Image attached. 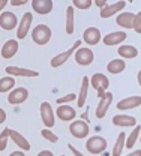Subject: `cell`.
<instances>
[{
  "instance_id": "cell-41",
  "label": "cell",
  "mask_w": 141,
  "mask_h": 156,
  "mask_svg": "<svg viewBox=\"0 0 141 156\" xmlns=\"http://www.w3.org/2000/svg\"><path fill=\"white\" fill-rule=\"evenodd\" d=\"M96 90H98V98H99V99L105 96V90H104V89H101V87H99V89H96Z\"/></svg>"
},
{
  "instance_id": "cell-29",
  "label": "cell",
  "mask_w": 141,
  "mask_h": 156,
  "mask_svg": "<svg viewBox=\"0 0 141 156\" xmlns=\"http://www.w3.org/2000/svg\"><path fill=\"white\" fill-rule=\"evenodd\" d=\"M125 140H126L125 132H120L117 141H116V144H114V147H113V156H120L122 155V152H123V149H125Z\"/></svg>"
},
{
  "instance_id": "cell-4",
  "label": "cell",
  "mask_w": 141,
  "mask_h": 156,
  "mask_svg": "<svg viewBox=\"0 0 141 156\" xmlns=\"http://www.w3.org/2000/svg\"><path fill=\"white\" fill-rule=\"evenodd\" d=\"M80 47H81V41H75V42H74V45H72L69 50H66V51H63V53H60V54H57V56H54V57L51 58V66H53V68L63 66V65H65V62L71 57V54H74V53H75V50H77V48H80Z\"/></svg>"
},
{
  "instance_id": "cell-39",
  "label": "cell",
  "mask_w": 141,
  "mask_h": 156,
  "mask_svg": "<svg viewBox=\"0 0 141 156\" xmlns=\"http://www.w3.org/2000/svg\"><path fill=\"white\" fill-rule=\"evenodd\" d=\"M38 156H54L53 155V152H50V150H42L38 153Z\"/></svg>"
},
{
  "instance_id": "cell-36",
  "label": "cell",
  "mask_w": 141,
  "mask_h": 156,
  "mask_svg": "<svg viewBox=\"0 0 141 156\" xmlns=\"http://www.w3.org/2000/svg\"><path fill=\"white\" fill-rule=\"evenodd\" d=\"M69 149L72 150V153H74V156H84V155H83V153L80 152V150H77V149H75V147H74L72 144H69Z\"/></svg>"
},
{
  "instance_id": "cell-30",
  "label": "cell",
  "mask_w": 141,
  "mask_h": 156,
  "mask_svg": "<svg viewBox=\"0 0 141 156\" xmlns=\"http://www.w3.org/2000/svg\"><path fill=\"white\" fill-rule=\"evenodd\" d=\"M8 140H9V129L5 128L2 132H0V152H3L8 146Z\"/></svg>"
},
{
  "instance_id": "cell-1",
  "label": "cell",
  "mask_w": 141,
  "mask_h": 156,
  "mask_svg": "<svg viewBox=\"0 0 141 156\" xmlns=\"http://www.w3.org/2000/svg\"><path fill=\"white\" fill-rule=\"evenodd\" d=\"M32 39L38 44V45H45L50 42L51 39V29L47 24H38L33 30H32Z\"/></svg>"
},
{
  "instance_id": "cell-9",
  "label": "cell",
  "mask_w": 141,
  "mask_h": 156,
  "mask_svg": "<svg viewBox=\"0 0 141 156\" xmlns=\"http://www.w3.org/2000/svg\"><path fill=\"white\" fill-rule=\"evenodd\" d=\"M27 98H29V90L24 89V87H17V89H14V90L9 92V95H8V102L12 104V105H18V104L26 102Z\"/></svg>"
},
{
  "instance_id": "cell-6",
  "label": "cell",
  "mask_w": 141,
  "mask_h": 156,
  "mask_svg": "<svg viewBox=\"0 0 141 156\" xmlns=\"http://www.w3.org/2000/svg\"><path fill=\"white\" fill-rule=\"evenodd\" d=\"M17 26H18V18L14 12L11 11L0 12V27L3 30H14Z\"/></svg>"
},
{
  "instance_id": "cell-16",
  "label": "cell",
  "mask_w": 141,
  "mask_h": 156,
  "mask_svg": "<svg viewBox=\"0 0 141 156\" xmlns=\"http://www.w3.org/2000/svg\"><path fill=\"white\" fill-rule=\"evenodd\" d=\"M113 125L114 126H120V128H129V126H135L137 125V119L128 114H117L113 117Z\"/></svg>"
},
{
  "instance_id": "cell-2",
  "label": "cell",
  "mask_w": 141,
  "mask_h": 156,
  "mask_svg": "<svg viewBox=\"0 0 141 156\" xmlns=\"http://www.w3.org/2000/svg\"><path fill=\"white\" fill-rule=\"evenodd\" d=\"M86 149L89 150V153H93V155H99L102 152H105L107 149V140L104 136H92L87 140L86 143Z\"/></svg>"
},
{
  "instance_id": "cell-43",
  "label": "cell",
  "mask_w": 141,
  "mask_h": 156,
  "mask_svg": "<svg viewBox=\"0 0 141 156\" xmlns=\"http://www.w3.org/2000/svg\"><path fill=\"white\" fill-rule=\"evenodd\" d=\"M126 156H141V150H135V152H132V153H129Z\"/></svg>"
},
{
  "instance_id": "cell-22",
  "label": "cell",
  "mask_w": 141,
  "mask_h": 156,
  "mask_svg": "<svg viewBox=\"0 0 141 156\" xmlns=\"http://www.w3.org/2000/svg\"><path fill=\"white\" fill-rule=\"evenodd\" d=\"M134 17H135V14H132V12H122V14L117 15L116 23H117L120 27H123V29H132Z\"/></svg>"
},
{
  "instance_id": "cell-33",
  "label": "cell",
  "mask_w": 141,
  "mask_h": 156,
  "mask_svg": "<svg viewBox=\"0 0 141 156\" xmlns=\"http://www.w3.org/2000/svg\"><path fill=\"white\" fill-rule=\"evenodd\" d=\"M132 29H134L137 33H141V12H137V15L134 17V21H132Z\"/></svg>"
},
{
  "instance_id": "cell-14",
  "label": "cell",
  "mask_w": 141,
  "mask_h": 156,
  "mask_svg": "<svg viewBox=\"0 0 141 156\" xmlns=\"http://www.w3.org/2000/svg\"><path fill=\"white\" fill-rule=\"evenodd\" d=\"M83 41L89 45H96L101 41V32L96 27H87L83 33Z\"/></svg>"
},
{
  "instance_id": "cell-42",
  "label": "cell",
  "mask_w": 141,
  "mask_h": 156,
  "mask_svg": "<svg viewBox=\"0 0 141 156\" xmlns=\"http://www.w3.org/2000/svg\"><path fill=\"white\" fill-rule=\"evenodd\" d=\"M9 156H26L24 155V152H21V150H17V152H12Z\"/></svg>"
},
{
  "instance_id": "cell-15",
  "label": "cell",
  "mask_w": 141,
  "mask_h": 156,
  "mask_svg": "<svg viewBox=\"0 0 141 156\" xmlns=\"http://www.w3.org/2000/svg\"><path fill=\"white\" fill-rule=\"evenodd\" d=\"M141 105V96L137 95V96H129V98H125L122 99L120 102H117V108L119 110H132V108H137Z\"/></svg>"
},
{
  "instance_id": "cell-25",
  "label": "cell",
  "mask_w": 141,
  "mask_h": 156,
  "mask_svg": "<svg viewBox=\"0 0 141 156\" xmlns=\"http://www.w3.org/2000/svg\"><path fill=\"white\" fill-rule=\"evenodd\" d=\"M140 132H141V126L140 125H135L134 129H132V132L126 136V140H125V146H126L128 149H132V147L135 146V143H137L138 138H140Z\"/></svg>"
},
{
  "instance_id": "cell-34",
  "label": "cell",
  "mask_w": 141,
  "mask_h": 156,
  "mask_svg": "<svg viewBox=\"0 0 141 156\" xmlns=\"http://www.w3.org/2000/svg\"><path fill=\"white\" fill-rule=\"evenodd\" d=\"M75 99H77V95H75V93H68L66 96L59 98L56 102H57L59 105H62V104H66V102H72V101H75Z\"/></svg>"
},
{
  "instance_id": "cell-5",
  "label": "cell",
  "mask_w": 141,
  "mask_h": 156,
  "mask_svg": "<svg viewBox=\"0 0 141 156\" xmlns=\"http://www.w3.org/2000/svg\"><path fill=\"white\" fill-rule=\"evenodd\" d=\"M75 51H77V53H75V62H77L80 66H89V65L93 62V58H95L93 51H92L89 47H80V48H77Z\"/></svg>"
},
{
  "instance_id": "cell-19",
  "label": "cell",
  "mask_w": 141,
  "mask_h": 156,
  "mask_svg": "<svg viewBox=\"0 0 141 156\" xmlns=\"http://www.w3.org/2000/svg\"><path fill=\"white\" fill-rule=\"evenodd\" d=\"M128 38L125 32H113V33H108L104 36V44L108 45V47H113V45H119L120 42H125V39Z\"/></svg>"
},
{
  "instance_id": "cell-12",
  "label": "cell",
  "mask_w": 141,
  "mask_h": 156,
  "mask_svg": "<svg viewBox=\"0 0 141 156\" xmlns=\"http://www.w3.org/2000/svg\"><path fill=\"white\" fill-rule=\"evenodd\" d=\"M32 8L39 15H47L53 11V0H32Z\"/></svg>"
},
{
  "instance_id": "cell-27",
  "label": "cell",
  "mask_w": 141,
  "mask_h": 156,
  "mask_svg": "<svg viewBox=\"0 0 141 156\" xmlns=\"http://www.w3.org/2000/svg\"><path fill=\"white\" fill-rule=\"evenodd\" d=\"M15 86V80L11 75H6V77L0 78V93H5V92H9L12 90Z\"/></svg>"
},
{
  "instance_id": "cell-17",
  "label": "cell",
  "mask_w": 141,
  "mask_h": 156,
  "mask_svg": "<svg viewBox=\"0 0 141 156\" xmlns=\"http://www.w3.org/2000/svg\"><path fill=\"white\" fill-rule=\"evenodd\" d=\"M125 2H116L110 6H104L101 9V18H110L113 15H116L117 12H120L122 9H125Z\"/></svg>"
},
{
  "instance_id": "cell-40",
  "label": "cell",
  "mask_w": 141,
  "mask_h": 156,
  "mask_svg": "<svg viewBox=\"0 0 141 156\" xmlns=\"http://www.w3.org/2000/svg\"><path fill=\"white\" fill-rule=\"evenodd\" d=\"M8 3H9V0H0V12H3V9Z\"/></svg>"
},
{
  "instance_id": "cell-38",
  "label": "cell",
  "mask_w": 141,
  "mask_h": 156,
  "mask_svg": "<svg viewBox=\"0 0 141 156\" xmlns=\"http://www.w3.org/2000/svg\"><path fill=\"white\" fill-rule=\"evenodd\" d=\"M5 120H6V113H5L3 108H0V125H2Z\"/></svg>"
},
{
  "instance_id": "cell-35",
  "label": "cell",
  "mask_w": 141,
  "mask_h": 156,
  "mask_svg": "<svg viewBox=\"0 0 141 156\" xmlns=\"http://www.w3.org/2000/svg\"><path fill=\"white\" fill-rule=\"evenodd\" d=\"M11 6H24L26 3H29V0H9Z\"/></svg>"
},
{
  "instance_id": "cell-11",
  "label": "cell",
  "mask_w": 141,
  "mask_h": 156,
  "mask_svg": "<svg viewBox=\"0 0 141 156\" xmlns=\"http://www.w3.org/2000/svg\"><path fill=\"white\" fill-rule=\"evenodd\" d=\"M54 114L59 117L60 120H63V122H71V120H74L75 116H77L75 110H74L71 105H66V104L59 105V108L56 110V113H54Z\"/></svg>"
},
{
  "instance_id": "cell-31",
  "label": "cell",
  "mask_w": 141,
  "mask_h": 156,
  "mask_svg": "<svg viewBox=\"0 0 141 156\" xmlns=\"http://www.w3.org/2000/svg\"><path fill=\"white\" fill-rule=\"evenodd\" d=\"M42 136L47 140V141H50V143H57L59 141V138H57V135L56 134H53L50 129H42Z\"/></svg>"
},
{
  "instance_id": "cell-32",
  "label": "cell",
  "mask_w": 141,
  "mask_h": 156,
  "mask_svg": "<svg viewBox=\"0 0 141 156\" xmlns=\"http://www.w3.org/2000/svg\"><path fill=\"white\" fill-rule=\"evenodd\" d=\"M72 3L78 9H89L92 6V0H72Z\"/></svg>"
},
{
  "instance_id": "cell-28",
  "label": "cell",
  "mask_w": 141,
  "mask_h": 156,
  "mask_svg": "<svg viewBox=\"0 0 141 156\" xmlns=\"http://www.w3.org/2000/svg\"><path fill=\"white\" fill-rule=\"evenodd\" d=\"M74 8L72 6H69L68 9H66V27H65V30H66V33L68 35H72L74 33Z\"/></svg>"
},
{
  "instance_id": "cell-10",
  "label": "cell",
  "mask_w": 141,
  "mask_h": 156,
  "mask_svg": "<svg viewBox=\"0 0 141 156\" xmlns=\"http://www.w3.org/2000/svg\"><path fill=\"white\" fill-rule=\"evenodd\" d=\"M6 72L9 75H14V77H24V78H36L39 74L38 71H32V69H27V68H20V66H8L6 68Z\"/></svg>"
},
{
  "instance_id": "cell-45",
  "label": "cell",
  "mask_w": 141,
  "mask_h": 156,
  "mask_svg": "<svg viewBox=\"0 0 141 156\" xmlns=\"http://www.w3.org/2000/svg\"><path fill=\"white\" fill-rule=\"evenodd\" d=\"M62 156H66V155H62Z\"/></svg>"
},
{
  "instance_id": "cell-24",
  "label": "cell",
  "mask_w": 141,
  "mask_h": 156,
  "mask_svg": "<svg viewBox=\"0 0 141 156\" xmlns=\"http://www.w3.org/2000/svg\"><path fill=\"white\" fill-rule=\"evenodd\" d=\"M119 56L123 58H135L138 56V50L134 45H120L119 47Z\"/></svg>"
},
{
  "instance_id": "cell-8",
  "label": "cell",
  "mask_w": 141,
  "mask_h": 156,
  "mask_svg": "<svg viewBox=\"0 0 141 156\" xmlns=\"http://www.w3.org/2000/svg\"><path fill=\"white\" fill-rule=\"evenodd\" d=\"M32 21H33V15L30 12H26L23 15L21 21L17 26V38L18 39H24L27 36L29 30H30V26H32Z\"/></svg>"
},
{
  "instance_id": "cell-23",
  "label": "cell",
  "mask_w": 141,
  "mask_h": 156,
  "mask_svg": "<svg viewBox=\"0 0 141 156\" xmlns=\"http://www.w3.org/2000/svg\"><path fill=\"white\" fill-rule=\"evenodd\" d=\"M125 68H126V63H125V60H122V58H113V60L107 65V71H108L110 74H113V75L123 72Z\"/></svg>"
},
{
  "instance_id": "cell-44",
  "label": "cell",
  "mask_w": 141,
  "mask_h": 156,
  "mask_svg": "<svg viewBox=\"0 0 141 156\" xmlns=\"http://www.w3.org/2000/svg\"><path fill=\"white\" fill-rule=\"evenodd\" d=\"M129 2H134V0H129Z\"/></svg>"
},
{
  "instance_id": "cell-26",
  "label": "cell",
  "mask_w": 141,
  "mask_h": 156,
  "mask_svg": "<svg viewBox=\"0 0 141 156\" xmlns=\"http://www.w3.org/2000/svg\"><path fill=\"white\" fill-rule=\"evenodd\" d=\"M87 95H89V77L83 78V84H81V90L80 95H78V107L83 108L84 104H86V99H87Z\"/></svg>"
},
{
  "instance_id": "cell-7",
  "label": "cell",
  "mask_w": 141,
  "mask_h": 156,
  "mask_svg": "<svg viewBox=\"0 0 141 156\" xmlns=\"http://www.w3.org/2000/svg\"><path fill=\"white\" fill-rule=\"evenodd\" d=\"M69 132L75 138H86L89 135V125L84 120H72L69 126Z\"/></svg>"
},
{
  "instance_id": "cell-21",
  "label": "cell",
  "mask_w": 141,
  "mask_h": 156,
  "mask_svg": "<svg viewBox=\"0 0 141 156\" xmlns=\"http://www.w3.org/2000/svg\"><path fill=\"white\" fill-rule=\"evenodd\" d=\"M9 138H12V141H14L18 147H21L23 150H30V143L21 135L20 132H17V131H14V129H9Z\"/></svg>"
},
{
  "instance_id": "cell-20",
  "label": "cell",
  "mask_w": 141,
  "mask_h": 156,
  "mask_svg": "<svg viewBox=\"0 0 141 156\" xmlns=\"http://www.w3.org/2000/svg\"><path fill=\"white\" fill-rule=\"evenodd\" d=\"M90 84H92V87H95V89H104V90H107L108 89V86H110V80L105 77L104 74H93V77L90 78Z\"/></svg>"
},
{
  "instance_id": "cell-13",
  "label": "cell",
  "mask_w": 141,
  "mask_h": 156,
  "mask_svg": "<svg viewBox=\"0 0 141 156\" xmlns=\"http://www.w3.org/2000/svg\"><path fill=\"white\" fill-rule=\"evenodd\" d=\"M111 102H113V93L105 92V96L101 98V102L98 104V108H96V117L98 119H104L105 117L110 105H111Z\"/></svg>"
},
{
  "instance_id": "cell-3",
  "label": "cell",
  "mask_w": 141,
  "mask_h": 156,
  "mask_svg": "<svg viewBox=\"0 0 141 156\" xmlns=\"http://www.w3.org/2000/svg\"><path fill=\"white\" fill-rule=\"evenodd\" d=\"M41 119L47 128H53L56 123V114L53 111V107L50 102H42L41 104Z\"/></svg>"
},
{
  "instance_id": "cell-37",
  "label": "cell",
  "mask_w": 141,
  "mask_h": 156,
  "mask_svg": "<svg viewBox=\"0 0 141 156\" xmlns=\"http://www.w3.org/2000/svg\"><path fill=\"white\" fill-rule=\"evenodd\" d=\"M95 3H96V6H99V9L107 6V0H95Z\"/></svg>"
},
{
  "instance_id": "cell-18",
  "label": "cell",
  "mask_w": 141,
  "mask_h": 156,
  "mask_svg": "<svg viewBox=\"0 0 141 156\" xmlns=\"http://www.w3.org/2000/svg\"><path fill=\"white\" fill-rule=\"evenodd\" d=\"M18 51V42L15 39H9L5 42V45L2 47V57L3 58H11L14 57Z\"/></svg>"
}]
</instances>
